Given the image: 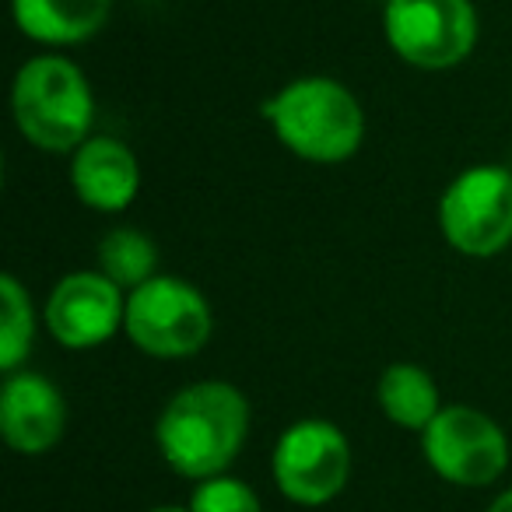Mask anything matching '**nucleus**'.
I'll return each instance as SVG.
<instances>
[{"label":"nucleus","mask_w":512,"mask_h":512,"mask_svg":"<svg viewBox=\"0 0 512 512\" xmlns=\"http://www.w3.org/2000/svg\"><path fill=\"white\" fill-rule=\"evenodd\" d=\"M249 432V404L232 383H193L158 414V453L176 474L207 481L228 470Z\"/></svg>","instance_id":"obj_1"},{"label":"nucleus","mask_w":512,"mask_h":512,"mask_svg":"<svg viewBox=\"0 0 512 512\" xmlns=\"http://www.w3.org/2000/svg\"><path fill=\"white\" fill-rule=\"evenodd\" d=\"M264 120L292 155L334 165L362 148L365 113L334 78H299L264 102Z\"/></svg>","instance_id":"obj_2"},{"label":"nucleus","mask_w":512,"mask_h":512,"mask_svg":"<svg viewBox=\"0 0 512 512\" xmlns=\"http://www.w3.org/2000/svg\"><path fill=\"white\" fill-rule=\"evenodd\" d=\"M15 123L39 151H78L95 120V99L88 78L64 57H32L11 88Z\"/></svg>","instance_id":"obj_3"},{"label":"nucleus","mask_w":512,"mask_h":512,"mask_svg":"<svg viewBox=\"0 0 512 512\" xmlns=\"http://www.w3.org/2000/svg\"><path fill=\"white\" fill-rule=\"evenodd\" d=\"M383 29L393 53L421 71H449L477 46L470 0H386Z\"/></svg>","instance_id":"obj_4"},{"label":"nucleus","mask_w":512,"mask_h":512,"mask_svg":"<svg viewBox=\"0 0 512 512\" xmlns=\"http://www.w3.org/2000/svg\"><path fill=\"white\" fill-rule=\"evenodd\" d=\"M127 337L151 358L197 355L211 337V306L179 278H151L127 292Z\"/></svg>","instance_id":"obj_5"},{"label":"nucleus","mask_w":512,"mask_h":512,"mask_svg":"<svg viewBox=\"0 0 512 512\" xmlns=\"http://www.w3.org/2000/svg\"><path fill=\"white\" fill-rule=\"evenodd\" d=\"M439 228L463 256H495L512 242V172L502 165L463 169L439 200Z\"/></svg>","instance_id":"obj_6"},{"label":"nucleus","mask_w":512,"mask_h":512,"mask_svg":"<svg viewBox=\"0 0 512 512\" xmlns=\"http://www.w3.org/2000/svg\"><path fill=\"white\" fill-rule=\"evenodd\" d=\"M421 446L428 467L460 488H488L509 467V439L477 407H442L421 432Z\"/></svg>","instance_id":"obj_7"},{"label":"nucleus","mask_w":512,"mask_h":512,"mask_svg":"<svg viewBox=\"0 0 512 512\" xmlns=\"http://www.w3.org/2000/svg\"><path fill=\"white\" fill-rule=\"evenodd\" d=\"M274 484L295 505H327L348 484L351 446L337 425L323 418L295 421L271 456Z\"/></svg>","instance_id":"obj_8"},{"label":"nucleus","mask_w":512,"mask_h":512,"mask_svg":"<svg viewBox=\"0 0 512 512\" xmlns=\"http://www.w3.org/2000/svg\"><path fill=\"white\" fill-rule=\"evenodd\" d=\"M123 320H127L123 288L113 285L102 271L67 274L46 299V327L71 351H88L113 341Z\"/></svg>","instance_id":"obj_9"},{"label":"nucleus","mask_w":512,"mask_h":512,"mask_svg":"<svg viewBox=\"0 0 512 512\" xmlns=\"http://www.w3.org/2000/svg\"><path fill=\"white\" fill-rule=\"evenodd\" d=\"M67 407L60 390L39 372H11L0 390V435L15 453L39 456L60 442Z\"/></svg>","instance_id":"obj_10"},{"label":"nucleus","mask_w":512,"mask_h":512,"mask_svg":"<svg viewBox=\"0 0 512 512\" xmlns=\"http://www.w3.org/2000/svg\"><path fill=\"white\" fill-rule=\"evenodd\" d=\"M71 186L92 211L116 214L134 204L141 190V165L134 151L113 137H88L71 162Z\"/></svg>","instance_id":"obj_11"},{"label":"nucleus","mask_w":512,"mask_h":512,"mask_svg":"<svg viewBox=\"0 0 512 512\" xmlns=\"http://www.w3.org/2000/svg\"><path fill=\"white\" fill-rule=\"evenodd\" d=\"M15 25L46 46H78L99 36L113 0H11Z\"/></svg>","instance_id":"obj_12"},{"label":"nucleus","mask_w":512,"mask_h":512,"mask_svg":"<svg viewBox=\"0 0 512 512\" xmlns=\"http://www.w3.org/2000/svg\"><path fill=\"white\" fill-rule=\"evenodd\" d=\"M379 407L393 425L407 428V432H425L435 418H439V386L428 376V369L414 362H393L390 369L379 376Z\"/></svg>","instance_id":"obj_13"},{"label":"nucleus","mask_w":512,"mask_h":512,"mask_svg":"<svg viewBox=\"0 0 512 512\" xmlns=\"http://www.w3.org/2000/svg\"><path fill=\"white\" fill-rule=\"evenodd\" d=\"M155 267H158V249L151 242V235H144L141 228H113L109 235H102L99 271L113 285L134 292L144 281L158 278Z\"/></svg>","instance_id":"obj_14"},{"label":"nucleus","mask_w":512,"mask_h":512,"mask_svg":"<svg viewBox=\"0 0 512 512\" xmlns=\"http://www.w3.org/2000/svg\"><path fill=\"white\" fill-rule=\"evenodd\" d=\"M32 334H36V313L32 299L22 288V281L4 274L0 278V369L15 372L22 358L32 351Z\"/></svg>","instance_id":"obj_15"},{"label":"nucleus","mask_w":512,"mask_h":512,"mask_svg":"<svg viewBox=\"0 0 512 512\" xmlns=\"http://www.w3.org/2000/svg\"><path fill=\"white\" fill-rule=\"evenodd\" d=\"M190 512H260V498L249 484H242L239 477H207L193 488L190 495Z\"/></svg>","instance_id":"obj_16"},{"label":"nucleus","mask_w":512,"mask_h":512,"mask_svg":"<svg viewBox=\"0 0 512 512\" xmlns=\"http://www.w3.org/2000/svg\"><path fill=\"white\" fill-rule=\"evenodd\" d=\"M488 512H512V488H505L502 495L488 505Z\"/></svg>","instance_id":"obj_17"},{"label":"nucleus","mask_w":512,"mask_h":512,"mask_svg":"<svg viewBox=\"0 0 512 512\" xmlns=\"http://www.w3.org/2000/svg\"><path fill=\"white\" fill-rule=\"evenodd\" d=\"M151 512H190V509H179V505H158V509Z\"/></svg>","instance_id":"obj_18"}]
</instances>
